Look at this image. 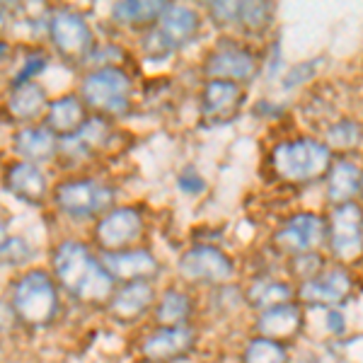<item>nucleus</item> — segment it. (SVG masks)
Wrapping results in <instances>:
<instances>
[{
  "label": "nucleus",
  "mask_w": 363,
  "mask_h": 363,
  "mask_svg": "<svg viewBox=\"0 0 363 363\" xmlns=\"http://www.w3.org/2000/svg\"><path fill=\"white\" fill-rule=\"evenodd\" d=\"M211 15L218 25H230V22H238L240 15V3H213L211 5Z\"/></svg>",
  "instance_id": "nucleus-32"
},
{
  "label": "nucleus",
  "mask_w": 363,
  "mask_h": 363,
  "mask_svg": "<svg viewBox=\"0 0 363 363\" xmlns=\"http://www.w3.org/2000/svg\"><path fill=\"white\" fill-rule=\"evenodd\" d=\"M169 8L167 3H150V0H143V3H119L114 5L112 15L116 22L121 25H131V27H138V25H153V22L160 20V15L165 13Z\"/></svg>",
  "instance_id": "nucleus-26"
},
{
  "label": "nucleus",
  "mask_w": 363,
  "mask_h": 363,
  "mask_svg": "<svg viewBox=\"0 0 363 363\" xmlns=\"http://www.w3.org/2000/svg\"><path fill=\"white\" fill-rule=\"evenodd\" d=\"M29 257H32V250H29L27 240H22V238H10L0 245V262H3V264L17 267V264H22V262H27Z\"/></svg>",
  "instance_id": "nucleus-30"
},
{
  "label": "nucleus",
  "mask_w": 363,
  "mask_h": 363,
  "mask_svg": "<svg viewBox=\"0 0 363 363\" xmlns=\"http://www.w3.org/2000/svg\"><path fill=\"white\" fill-rule=\"evenodd\" d=\"M361 191H363V174H361Z\"/></svg>",
  "instance_id": "nucleus-40"
},
{
  "label": "nucleus",
  "mask_w": 363,
  "mask_h": 363,
  "mask_svg": "<svg viewBox=\"0 0 363 363\" xmlns=\"http://www.w3.org/2000/svg\"><path fill=\"white\" fill-rule=\"evenodd\" d=\"M54 201L70 218H90L104 213L114 201V189L92 179H70L56 186Z\"/></svg>",
  "instance_id": "nucleus-5"
},
{
  "label": "nucleus",
  "mask_w": 363,
  "mask_h": 363,
  "mask_svg": "<svg viewBox=\"0 0 363 363\" xmlns=\"http://www.w3.org/2000/svg\"><path fill=\"white\" fill-rule=\"evenodd\" d=\"M155 301V286L148 284V281H136V284H121L109 298L104 310L116 325H136V322L153 313Z\"/></svg>",
  "instance_id": "nucleus-12"
},
{
  "label": "nucleus",
  "mask_w": 363,
  "mask_h": 363,
  "mask_svg": "<svg viewBox=\"0 0 363 363\" xmlns=\"http://www.w3.org/2000/svg\"><path fill=\"white\" fill-rule=\"evenodd\" d=\"M102 267L114 279V284H136V281H148L160 272V262L150 255L148 250H121V252H107L99 257Z\"/></svg>",
  "instance_id": "nucleus-13"
},
{
  "label": "nucleus",
  "mask_w": 363,
  "mask_h": 363,
  "mask_svg": "<svg viewBox=\"0 0 363 363\" xmlns=\"http://www.w3.org/2000/svg\"><path fill=\"white\" fill-rule=\"evenodd\" d=\"M291 298H294V286L279 279H259L247 291V303L255 310H259V313H264L269 308L284 306V303H291Z\"/></svg>",
  "instance_id": "nucleus-24"
},
{
  "label": "nucleus",
  "mask_w": 363,
  "mask_h": 363,
  "mask_svg": "<svg viewBox=\"0 0 363 363\" xmlns=\"http://www.w3.org/2000/svg\"><path fill=\"white\" fill-rule=\"evenodd\" d=\"M351 294V279L344 269H330L320 272L315 279L303 281L298 298L308 306H339Z\"/></svg>",
  "instance_id": "nucleus-15"
},
{
  "label": "nucleus",
  "mask_w": 363,
  "mask_h": 363,
  "mask_svg": "<svg viewBox=\"0 0 363 363\" xmlns=\"http://www.w3.org/2000/svg\"><path fill=\"white\" fill-rule=\"evenodd\" d=\"M46 66V58L44 56H32L25 61V68L20 70V73L15 75V87L17 85H25V83H32V78L37 73H42Z\"/></svg>",
  "instance_id": "nucleus-33"
},
{
  "label": "nucleus",
  "mask_w": 363,
  "mask_h": 363,
  "mask_svg": "<svg viewBox=\"0 0 363 363\" xmlns=\"http://www.w3.org/2000/svg\"><path fill=\"white\" fill-rule=\"evenodd\" d=\"M327 235V220L318 213H298L277 233V245L291 257L313 252Z\"/></svg>",
  "instance_id": "nucleus-14"
},
{
  "label": "nucleus",
  "mask_w": 363,
  "mask_h": 363,
  "mask_svg": "<svg viewBox=\"0 0 363 363\" xmlns=\"http://www.w3.org/2000/svg\"><path fill=\"white\" fill-rule=\"evenodd\" d=\"M242 363H289V351L281 342L267 337H255L245 344Z\"/></svg>",
  "instance_id": "nucleus-27"
},
{
  "label": "nucleus",
  "mask_w": 363,
  "mask_h": 363,
  "mask_svg": "<svg viewBox=\"0 0 363 363\" xmlns=\"http://www.w3.org/2000/svg\"><path fill=\"white\" fill-rule=\"evenodd\" d=\"M54 274L58 289L73 301L87 308H107L116 291L114 279L107 274L102 262L83 242H63L54 252Z\"/></svg>",
  "instance_id": "nucleus-1"
},
{
  "label": "nucleus",
  "mask_w": 363,
  "mask_h": 363,
  "mask_svg": "<svg viewBox=\"0 0 363 363\" xmlns=\"http://www.w3.org/2000/svg\"><path fill=\"white\" fill-rule=\"evenodd\" d=\"M196 330L184 327H155L138 344V356L143 363H177L194 351Z\"/></svg>",
  "instance_id": "nucleus-8"
},
{
  "label": "nucleus",
  "mask_w": 363,
  "mask_h": 363,
  "mask_svg": "<svg viewBox=\"0 0 363 363\" xmlns=\"http://www.w3.org/2000/svg\"><path fill=\"white\" fill-rule=\"evenodd\" d=\"M301 327H303V310L296 303H284V306L269 308L257 318V332H259V337L274 339V342L296 337L301 332Z\"/></svg>",
  "instance_id": "nucleus-19"
},
{
  "label": "nucleus",
  "mask_w": 363,
  "mask_h": 363,
  "mask_svg": "<svg viewBox=\"0 0 363 363\" xmlns=\"http://www.w3.org/2000/svg\"><path fill=\"white\" fill-rule=\"evenodd\" d=\"M272 17H274L272 3H240L238 22L252 34L264 32L269 27V22H272Z\"/></svg>",
  "instance_id": "nucleus-28"
},
{
  "label": "nucleus",
  "mask_w": 363,
  "mask_h": 363,
  "mask_svg": "<svg viewBox=\"0 0 363 363\" xmlns=\"http://www.w3.org/2000/svg\"><path fill=\"white\" fill-rule=\"evenodd\" d=\"M189 177H194V179H186L184 174L179 177V186L182 189H186V191H201L203 189V182H201V177L194 172V174H189Z\"/></svg>",
  "instance_id": "nucleus-37"
},
{
  "label": "nucleus",
  "mask_w": 363,
  "mask_h": 363,
  "mask_svg": "<svg viewBox=\"0 0 363 363\" xmlns=\"http://www.w3.org/2000/svg\"><path fill=\"white\" fill-rule=\"evenodd\" d=\"M327 327H330L332 335H342L344 332V315L337 313V310H330V313H327Z\"/></svg>",
  "instance_id": "nucleus-36"
},
{
  "label": "nucleus",
  "mask_w": 363,
  "mask_h": 363,
  "mask_svg": "<svg viewBox=\"0 0 363 363\" xmlns=\"http://www.w3.org/2000/svg\"><path fill=\"white\" fill-rule=\"evenodd\" d=\"M131 80L121 68H99L92 70L83 80L80 87V99L87 107L104 116H121L126 114L131 104Z\"/></svg>",
  "instance_id": "nucleus-4"
},
{
  "label": "nucleus",
  "mask_w": 363,
  "mask_h": 363,
  "mask_svg": "<svg viewBox=\"0 0 363 363\" xmlns=\"http://www.w3.org/2000/svg\"><path fill=\"white\" fill-rule=\"evenodd\" d=\"M5 184L22 201L37 203L46 196V177L39 165L32 162H15L5 174Z\"/></svg>",
  "instance_id": "nucleus-21"
},
{
  "label": "nucleus",
  "mask_w": 363,
  "mask_h": 363,
  "mask_svg": "<svg viewBox=\"0 0 363 363\" xmlns=\"http://www.w3.org/2000/svg\"><path fill=\"white\" fill-rule=\"evenodd\" d=\"M327 233H330V247L337 259L356 262L363 255V208L356 201L335 206Z\"/></svg>",
  "instance_id": "nucleus-9"
},
{
  "label": "nucleus",
  "mask_w": 363,
  "mask_h": 363,
  "mask_svg": "<svg viewBox=\"0 0 363 363\" xmlns=\"http://www.w3.org/2000/svg\"><path fill=\"white\" fill-rule=\"evenodd\" d=\"M49 34L56 51L70 63L83 61L92 51V29L73 10H58L49 22Z\"/></svg>",
  "instance_id": "nucleus-10"
},
{
  "label": "nucleus",
  "mask_w": 363,
  "mask_h": 363,
  "mask_svg": "<svg viewBox=\"0 0 363 363\" xmlns=\"http://www.w3.org/2000/svg\"><path fill=\"white\" fill-rule=\"evenodd\" d=\"M272 167L281 179L303 184L330 172L332 153L325 143H318L313 138L286 140L272 150Z\"/></svg>",
  "instance_id": "nucleus-3"
},
{
  "label": "nucleus",
  "mask_w": 363,
  "mask_h": 363,
  "mask_svg": "<svg viewBox=\"0 0 363 363\" xmlns=\"http://www.w3.org/2000/svg\"><path fill=\"white\" fill-rule=\"evenodd\" d=\"M242 104V90L238 83H225V80H208L201 92V114L203 119L220 124L238 114Z\"/></svg>",
  "instance_id": "nucleus-17"
},
{
  "label": "nucleus",
  "mask_w": 363,
  "mask_h": 363,
  "mask_svg": "<svg viewBox=\"0 0 363 363\" xmlns=\"http://www.w3.org/2000/svg\"><path fill=\"white\" fill-rule=\"evenodd\" d=\"M315 73V63H301V66H294L289 70V78H286V87H296L301 83H306V80L313 78Z\"/></svg>",
  "instance_id": "nucleus-34"
},
{
  "label": "nucleus",
  "mask_w": 363,
  "mask_h": 363,
  "mask_svg": "<svg viewBox=\"0 0 363 363\" xmlns=\"http://www.w3.org/2000/svg\"><path fill=\"white\" fill-rule=\"evenodd\" d=\"M179 277L189 284L223 286L235 277V262L213 245H196L182 255Z\"/></svg>",
  "instance_id": "nucleus-7"
},
{
  "label": "nucleus",
  "mask_w": 363,
  "mask_h": 363,
  "mask_svg": "<svg viewBox=\"0 0 363 363\" xmlns=\"http://www.w3.org/2000/svg\"><path fill=\"white\" fill-rule=\"evenodd\" d=\"M87 124L85 104L78 95H66L56 99L46 112V128L56 138H73Z\"/></svg>",
  "instance_id": "nucleus-18"
},
{
  "label": "nucleus",
  "mask_w": 363,
  "mask_h": 363,
  "mask_svg": "<svg viewBox=\"0 0 363 363\" xmlns=\"http://www.w3.org/2000/svg\"><path fill=\"white\" fill-rule=\"evenodd\" d=\"M10 306L20 325L29 330H44L54 325L61 315V289L49 272L32 269L15 279L10 289Z\"/></svg>",
  "instance_id": "nucleus-2"
},
{
  "label": "nucleus",
  "mask_w": 363,
  "mask_h": 363,
  "mask_svg": "<svg viewBox=\"0 0 363 363\" xmlns=\"http://www.w3.org/2000/svg\"><path fill=\"white\" fill-rule=\"evenodd\" d=\"M291 269H294L296 277L301 279H315L318 274L322 272V259L315 252H306V255H296L294 259H291Z\"/></svg>",
  "instance_id": "nucleus-31"
},
{
  "label": "nucleus",
  "mask_w": 363,
  "mask_h": 363,
  "mask_svg": "<svg viewBox=\"0 0 363 363\" xmlns=\"http://www.w3.org/2000/svg\"><path fill=\"white\" fill-rule=\"evenodd\" d=\"M363 143V128L361 124H356V121L351 119H342L337 121L335 126H330V131H327V148H356V145Z\"/></svg>",
  "instance_id": "nucleus-29"
},
{
  "label": "nucleus",
  "mask_w": 363,
  "mask_h": 363,
  "mask_svg": "<svg viewBox=\"0 0 363 363\" xmlns=\"http://www.w3.org/2000/svg\"><path fill=\"white\" fill-rule=\"evenodd\" d=\"M3 27H5V15L0 13V32H3Z\"/></svg>",
  "instance_id": "nucleus-39"
},
{
  "label": "nucleus",
  "mask_w": 363,
  "mask_h": 363,
  "mask_svg": "<svg viewBox=\"0 0 363 363\" xmlns=\"http://www.w3.org/2000/svg\"><path fill=\"white\" fill-rule=\"evenodd\" d=\"M203 70L213 80L238 83V80H250L257 73V58L242 46H223L208 56Z\"/></svg>",
  "instance_id": "nucleus-16"
},
{
  "label": "nucleus",
  "mask_w": 363,
  "mask_h": 363,
  "mask_svg": "<svg viewBox=\"0 0 363 363\" xmlns=\"http://www.w3.org/2000/svg\"><path fill=\"white\" fill-rule=\"evenodd\" d=\"M140 233H143V218H140V213L131 206H121L97 220L95 242L102 250V255H107V252H121L131 247L140 238Z\"/></svg>",
  "instance_id": "nucleus-11"
},
{
  "label": "nucleus",
  "mask_w": 363,
  "mask_h": 363,
  "mask_svg": "<svg viewBox=\"0 0 363 363\" xmlns=\"http://www.w3.org/2000/svg\"><path fill=\"white\" fill-rule=\"evenodd\" d=\"M8 109H10V114L20 121L37 119L46 109V92L37 83L17 85L8 99Z\"/></svg>",
  "instance_id": "nucleus-25"
},
{
  "label": "nucleus",
  "mask_w": 363,
  "mask_h": 363,
  "mask_svg": "<svg viewBox=\"0 0 363 363\" xmlns=\"http://www.w3.org/2000/svg\"><path fill=\"white\" fill-rule=\"evenodd\" d=\"M191 315H194V298L184 291L167 289L162 296H157L150 318L155 327H184L189 325Z\"/></svg>",
  "instance_id": "nucleus-20"
},
{
  "label": "nucleus",
  "mask_w": 363,
  "mask_h": 363,
  "mask_svg": "<svg viewBox=\"0 0 363 363\" xmlns=\"http://www.w3.org/2000/svg\"><path fill=\"white\" fill-rule=\"evenodd\" d=\"M361 189V172L354 162L339 160L327 172V196L335 206L354 201L356 191Z\"/></svg>",
  "instance_id": "nucleus-23"
},
{
  "label": "nucleus",
  "mask_w": 363,
  "mask_h": 363,
  "mask_svg": "<svg viewBox=\"0 0 363 363\" xmlns=\"http://www.w3.org/2000/svg\"><path fill=\"white\" fill-rule=\"evenodd\" d=\"M17 325H20V320H17L10 301H0V332H13Z\"/></svg>",
  "instance_id": "nucleus-35"
},
{
  "label": "nucleus",
  "mask_w": 363,
  "mask_h": 363,
  "mask_svg": "<svg viewBox=\"0 0 363 363\" xmlns=\"http://www.w3.org/2000/svg\"><path fill=\"white\" fill-rule=\"evenodd\" d=\"M15 150L25 157V162H46L58 153V138L44 126H27L15 136Z\"/></svg>",
  "instance_id": "nucleus-22"
},
{
  "label": "nucleus",
  "mask_w": 363,
  "mask_h": 363,
  "mask_svg": "<svg viewBox=\"0 0 363 363\" xmlns=\"http://www.w3.org/2000/svg\"><path fill=\"white\" fill-rule=\"evenodd\" d=\"M199 32V15L182 5H169L160 20L155 22V29L145 39V49L150 56H167L174 49L184 46Z\"/></svg>",
  "instance_id": "nucleus-6"
},
{
  "label": "nucleus",
  "mask_w": 363,
  "mask_h": 363,
  "mask_svg": "<svg viewBox=\"0 0 363 363\" xmlns=\"http://www.w3.org/2000/svg\"><path fill=\"white\" fill-rule=\"evenodd\" d=\"M8 54H10V46L5 44V42H0V61H5V58H8Z\"/></svg>",
  "instance_id": "nucleus-38"
}]
</instances>
